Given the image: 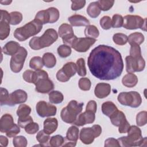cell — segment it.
<instances>
[{
  "instance_id": "cell-1",
  "label": "cell",
  "mask_w": 147,
  "mask_h": 147,
  "mask_svg": "<svg viewBox=\"0 0 147 147\" xmlns=\"http://www.w3.org/2000/svg\"><path fill=\"white\" fill-rule=\"evenodd\" d=\"M87 64L92 75L100 80L115 79L121 75L123 69L119 52L105 45H99L91 51Z\"/></svg>"
},
{
  "instance_id": "cell-2",
  "label": "cell",
  "mask_w": 147,
  "mask_h": 147,
  "mask_svg": "<svg viewBox=\"0 0 147 147\" xmlns=\"http://www.w3.org/2000/svg\"><path fill=\"white\" fill-rule=\"evenodd\" d=\"M120 146H146V137L142 138L141 129L137 126H130L127 131V136L118 139Z\"/></svg>"
},
{
  "instance_id": "cell-3",
  "label": "cell",
  "mask_w": 147,
  "mask_h": 147,
  "mask_svg": "<svg viewBox=\"0 0 147 147\" xmlns=\"http://www.w3.org/2000/svg\"><path fill=\"white\" fill-rule=\"evenodd\" d=\"M58 38L57 32L52 28L47 29L40 37H33L29 42L30 48L33 50H39L48 47L54 43Z\"/></svg>"
},
{
  "instance_id": "cell-4",
  "label": "cell",
  "mask_w": 147,
  "mask_h": 147,
  "mask_svg": "<svg viewBox=\"0 0 147 147\" xmlns=\"http://www.w3.org/2000/svg\"><path fill=\"white\" fill-rule=\"evenodd\" d=\"M42 28V24L38 20L34 19L24 26L17 28L14 32V36L18 41H24L38 33Z\"/></svg>"
},
{
  "instance_id": "cell-5",
  "label": "cell",
  "mask_w": 147,
  "mask_h": 147,
  "mask_svg": "<svg viewBox=\"0 0 147 147\" xmlns=\"http://www.w3.org/2000/svg\"><path fill=\"white\" fill-rule=\"evenodd\" d=\"M83 103H79L75 100H71L67 106L64 107L60 113L63 121L68 123H74L78 116L82 112Z\"/></svg>"
},
{
  "instance_id": "cell-6",
  "label": "cell",
  "mask_w": 147,
  "mask_h": 147,
  "mask_svg": "<svg viewBox=\"0 0 147 147\" xmlns=\"http://www.w3.org/2000/svg\"><path fill=\"white\" fill-rule=\"evenodd\" d=\"M117 99L121 105L133 108L139 107L142 102L140 94L136 91L122 92L119 94Z\"/></svg>"
},
{
  "instance_id": "cell-7",
  "label": "cell",
  "mask_w": 147,
  "mask_h": 147,
  "mask_svg": "<svg viewBox=\"0 0 147 147\" xmlns=\"http://www.w3.org/2000/svg\"><path fill=\"white\" fill-rule=\"evenodd\" d=\"M101 133V126L99 125H94L91 127H83L82 129L79 138L83 144L88 145L92 143L94 139L99 137Z\"/></svg>"
},
{
  "instance_id": "cell-8",
  "label": "cell",
  "mask_w": 147,
  "mask_h": 147,
  "mask_svg": "<svg viewBox=\"0 0 147 147\" xmlns=\"http://www.w3.org/2000/svg\"><path fill=\"white\" fill-rule=\"evenodd\" d=\"M123 18V26L126 29H136L140 28L146 31V18L137 15H126Z\"/></svg>"
},
{
  "instance_id": "cell-9",
  "label": "cell",
  "mask_w": 147,
  "mask_h": 147,
  "mask_svg": "<svg viewBox=\"0 0 147 147\" xmlns=\"http://www.w3.org/2000/svg\"><path fill=\"white\" fill-rule=\"evenodd\" d=\"M27 55L28 52L26 49L24 47H20L17 52L11 56L10 61V67L13 72L18 73L21 71Z\"/></svg>"
},
{
  "instance_id": "cell-10",
  "label": "cell",
  "mask_w": 147,
  "mask_h": 147,
  "mask_svg": "<svg viewBox=\"0 0 147 147\" xmlns=\"http://www.w3.org/2000/svg\"><path fill=\"white\" fill-rule=\"evenodd\" d=\"M126 70L128 73L141 72L145 67V61L142 56L134 58L131 56H127L125 58Z\"/></svg>"
},
{
  "instance_id": "cell-11",
  "label": "cell",
  "mask_w": 147,
  "mask_h": 147,
  "mask_svg": "<svg viewBox=\"0 0 147 147\" xmlns=\"http://www.w3.org/2000/svg\"><path fill=\"white\" fill-rule=\"evenodd\" d=\"M76 72V65L74 62H68L65 64L63 68L56 74L57 79L61 82L68 81Z\"/></svg>"
},
{
  "instance_id": "cell-12",
  "label": "cell",
  "mask_w": 147,
  "mask_h": 147,
  "mask_svg": "<svg viewBox=\"0 0 147 147\" xmlns=\"http://www.w3.org/2000/svg\"><path fill=\"white\" fill-rule=\"evenodd\" d=\"M58 33L59 36L62 38L64 44L69 47L71 46L75 39L77 38L74 33L72 26L68 24H61L59 28Z\"/></svg>"
},
{
  "instance_id": "cell-13",
  "label": "cell",
  "mask_w": 147,
  "mask_h": 147,
  "mask_svg": "<svg viewBox=\"0 0 147 147\" xmlns=\"http://www.w3.org/2000/svg\"><path fill=\"white\" fill-rule=\"evenodd\" d=\"M36 112L41 117H46L55 115L57 108L55 106L48 103L44 100L39 101L36 104Z\"/></svg>"
},
{
  "instance_id": "cell-14",
  "label": "cell",
  "mask_w": 147,
  "mask_h": 147,
  "mask_svg": "<svg viewBox=\"0 0 147 147\" xmlns=\"http://www.w3.org/2000/svg\"><path fill=\"white\" fill-rule=\"evenodd\" d=\"M10 14L6 10H1L0 19V39H6L10 34Z\"/></svg>"
},
{
  "instance_id": "cell-15",
  "label": "cell",
  "mask_w": 147,
  "mask_h": 147,
  "mask_svg": "<svg viewBox=\"0 0 147 147\" xmlns=\"http://www.w3.org/2000/svg\"><path fill=\"white\" fill-rule=\"evenodd\" d=\"M96 41V39L90 37L76 38L72 43L71 47L79 52H85Z\"/></svg>"
},
{
  "instance_id": "cell-16",
  "label": "cell",
  "mask_w": 147,
  "mask_h": 147,
  "mask_svg": "<svg viewBox=\"0 0 147 147\" xmlns=\"http://www.w3.org/2000/svg\"><path fill=\"white\" fill-rule=\"evenodd\" d=\"M34 84L36 86V91L39 93L46 94L54 88L53 83L49 79L48 76L37 78Z\"/></svg>"
},
{
  "instance_id": "cell-17",
  "label": "cell",
  "mask_w": 147,
  "mask_h": 147,
  "mask_svg": "<svg viewBox=\"0 0 147 147\" xmlns=\"http://www.w3.org/2000/svg\"><path fill=\"white\" fill-rule=\"evenodd\" d=\"M27 98V93L22 90L18 89L9 94L5 105L12 106L16 104L22 103L26 101Z\"/></svg>"
},
{
  "instance_id": "cell-18",
  "label": "cell",
  "mask_w": 147,
  "mask_h": 147,
  "mask_svg": "<svg viewBox=\"0 0 147 147\" xmlns=\"http://www.w3.org/2000/svg\"><path fill=\"white\" fill-rule=\"evenodd\" d=\"M95 119V113L90 111L86 110L78 116L76 121L74 122V124L78 126H82L87 123H93Z\"/></svg>"
},
{
  "instance_id": "cell-19",
  "label": "cell",
  "mask_w": 147,
  "mask_h": 147,
  "mask_svg": "<svg viewBox=\"0 0 147 147\" xmlns=\"http://www.w3.org/2000/svg\"><path fill=\"white\" fill-rule=\"evenodd\" d=\"M110 92L111 86L106 83H99L97 84L94 90L95 95L99 99L107 97Z\"/></svg>"
},
{
  "instance_id": "cell-20",
  "label": "cell",
  "mask_w": 147,
  "mask_h": 147,
  "mask_svg": "<svg viewBox=\"0 0 147 147\" xmlns=\"http://www.w3.org/2000/svg\"><path fill=\"white\" fill-rule=\"evenodd\" d=\"M13 117L9 114L3 115L0 120V131L2 133H6L14 125Z\"/></svg>"
},
{
  "instance_id": "cell-21",
  "label": "cell",
  "mask_w": 147,
  "mask_h": 147,
  "mask_svg": "<svg viewBox=\"0 0 147 147\" xmlns=\"http://www.w3.org/2000/svg\"><path fill=\"white\" fill-rule=\"evenodd\" d=\"M68 21L71 25L74 26H83L90 25L89 20L84 16L75 14L68 18Z\"/></svg>"
},
{
  "instance_id": "cell-22",
  "label": "cell",
  "mask_w": 147,
  "mask_h": 147,
  "mask_svg": "<svg viewBox=\"0 0 147 147\" xmlns=\"http://www.w3.org/2000/svg\"><path fill=\"white\" fill-rule=\"evenodd\" d=\"M58 126V121L55 118H48L44 122L43 130L48 134L54 133Z\"/></svg>"
},
{
  "instance_id": "cell-23",
  "label": "cell",
  "mask_w": 147,
  "mask_h": 147,
  "mask_svg": "<svg viewBox=\"0 0 147 147\" xmlns=\"http://www.w3.org/2000/svg\"><path fill=\"white\" fill-rule=\"evenodd\" d=\"M20 48V45L18 42L14 41H10L3 46L2 48V51L7 55L13 56L17 52Z\"/></svg>"
},
{
  "instance_id": "cell-24",
  "label": "cell",
  "mask_w": 147,
  "mask_h": 147,
  "mask_svg": "<svg viewBox=\"0 0 147 147\" xmlns=\"http://www.w3.org/2000/svg\"><path fill=\"white\" fill-rule=\"evenodd\" d=\"M122 84L127 87L131 88L137 85L138 83L137 76L133 73H128L122 79Z\"/></svg>"
},
{
  "instance_id": "cell-25",
  "label": "cell",
  "mask_w": 147,
  "mask_h": 147,
  "mask_svg": "<svg viewBox=\"0 0 147 147\" xmlns=\"http://www.w3.org/2000/svg\"><path fill=\"white\" fill-rule=\"evenodd\" d=\"M109 118L112 124L117 127H118L125 119H126L125 114L118 109L115 111Z\"/></svg>"
},
{
  "instance_id": "cell-26",
  "label": "cell",
  "mask_w": 147,
  "mask_h": 147,
  "mask_svg": "<svg viewBox=\"0 0 147 147\" xmlns=\"http://www.w3.org/2000/svg\"><path fill=\"white\" fill-rule=\"evenodd\" d=\"M144 36L140 32L133 33L127 37V42L130 44V45H140L144 41Z\"/></svg>"
},
{
  "instance_id": "cell-27",
  "label": "cell",
  "mask_w": 147,
  "mask_h": 147,
  "mask_svg": "<svg viewBox=\"0 0 147 147\" xmlns=\"http://www.w3.org/2000/svg\"><path fill=\"white\" fill-rule=\"evenodd\" d=\"M118 110L115 105L111 102L107 101L104 102L102 105V113L106 116L110 117L115 111Z\"/></svg>"
},
{
  "instance_id": "cell-28",
  "label": "cell",
  "mask_w": 147,
  "mask_h": 147,
  "mask_svg": "<svg viewBox=\"0 0 147 147\" xmlns=\"http://www.w3.org/2000/svg\"><path fill=\"white\" fill-rule=\"evenodd\" d=\"M42 61L44 65L49 68H53L56 64V59L55 55L50 52H47L42 56Z\"/></svg>"
},
{
  "instance_id": "cell-29",
  "label": "cell",
  "mask_w": 147,
  "mask_h": 147,
  "mask_svg": "<svg viewBox=\"0 0 147 147\" xmlns=\"http://www.w3.org/2000/svg\"><path fill=\"white\" fill-rule=\"evenodd\" d=\"M100 9L97 2H91L87 8V13L91 18H96L100 13Z\"/></svg>"
},
{
  "instance_id": "cell-30",
  "label": "cell",
  "mask_w": 147,
  "mask_h": 147,
  "mask_svg": "<svg viewBox=\"0 0 147 147\" xmlns=\"http://www.w3.org/2000/svg\"><path fill=\"white\" fill-rule=\"evenodd\" d=\"M64 99L63 94L59 91H52L49 93V102L53 104L61 103Z\"/></svg>"
},
{
  "instance_id": "cell-31",
  "label": "cell",
  "mask_w": 147,
  "mask_h": 147,
  "mask_svg": "<svg viewBox=\"0 0 147 147\" xmlns=\"http://www.w3.org/2000/svg\"><path fill=\"white\" fill-rule=\"evenodd\" d=\"M79 130L75 126L69 127L66 133V138L71 141H77L79 138Z\"/></svg>"
},
{
  "instance_id": "cell-32",
  "label": "cell",
  "mask_w": 147,
  "mask_h": 147,
  "mask_svg": "<svg viewBox=\"0 0 147 147\" xmlns=\"http://www.w3.org/2000/svg\"><path fill=\"white\" fill-rule=\"evenodd\" d=\"M84 34L86 37L92 38H97L99 35V32L98 28L93 25H89L86 26L84 30Z\"/></svg>"
},
{
  "instance_id": "cell-33",
  "label": "cell",
  "mask_w": 147,
  "mask_h": 147,
  "mask_svg": "<svg viewBox=\"0 0 147 147\" xmlns=\"http://www.w3.org/2000/svg\"><path fill=\"white\" fill-rule=\"evenodd\" d=\"M44 66V63L42 61V59L40 56L33 57L29 62V67L32 69L35 70H39L42 68Z\"/></svg>"
},
{
  "instance_id": "cell-34",
  "label": "cell",
  "mask_w": 147,
  "mask_h": 147,
  "mask_svg": "<svg viewBox=\"0 0 147 147\" xmlns=\"http://www.w3.org/2000/svg\"><path fill=\"white\" fill-rule=\"evenodd\" d=\"M31 112V108L27 105L22 104L20 105L17 110V114L18 118H24L29 115Z\"/></svg>"
},
{
  "instance_id": "cell-35",
  "label": "cell",
  "mask_w": 147,
  "mask_h": 147,
  "mask_svg": "<svg viewBox=\"0 0 147 147\" xmlns=\"http://www.w3.org/2000/svg\"><path fill=\"white\" fill-rule=\"evenodd\" d=\"M40 21L42 24H45L49 22V15L47 10H40L37 13L35 18Z\"/></svg>"
},
{
  "instance_id": "cell-36",
  "label": "cell",
  "mask_w": 147,
  "mask_h": 147,
  "mask_svg": "<svg viewBox=\"0 0 147 147\" xmlns=\"http://www.w3.org/2000/svg\"><path fill=\"white\" fill-rule=\"evenodd\" d=\"M76 72L80 76H84L86 75L87 71L85 66V61L83 58H79L76 61Z\"/></svg>"
},
{
  "instance_id": "cell-37",
  "label": "cell",
  "mask_w": 147,
  "mask_h": 147,
  "mask_svg": "<svg viewBox=\"0 0 147 147\" xmlns=\"http://www.w3.org/2000/svg\"><path fill=\"white\" fill-rule=\"evenodd\" d=\"M113 41L115 44L118 45H123L127 42V36L121 33H115L113 37Z\"/></svg>"
},
{
  "instance_id": "cell-38",
  "label": "cell",
  "mask_w": 147,
  "mask_h": 147,
  "mask_svg": "<svg viewBox=\"0 0 147 147\" xmlns=\"http://www.w3.org/2000/svg\"><path fill=\"white\" fill-rule=\"evenodd\" d=\"M49 15V22L53 24L56 22L59 18L60 14L58 9L54 7H51L47 9Z\"/></svg>"
},
{
  "instance_id": "cell-39",
  "label": "cell",
  "mask_w": 147,
  "mask_h": 147,
  "mask_svg": "<svg viewBox=\"0 0 147 147\" xmlns=\"http://www.w3.org/2000/svg\"><path fill=\"white\" fill-rule=\"evenodd\" d=\"M57 51L59 55L63 58L67 57L71 54V49L70 47L65 44L60 45L57 48Z\"/></svg>"
},
{
  "instance_id": "cell-40",
  "label": "cell",
  "mask_w": 147,
  "mask_h": 147,
  "mask_svg": "<svg viewBox=\"0 0 147 147\" xmlns=\"http://www.w3.org/2000/svg\"><path fill=\"white\" fill-rule=\"evenodd\" d=\"M10 24L16 25L20 24L22 20V14L19 11H12L10 13Z\"/></svg>"
},
{
  "instance_id": "cell-41",
  "label": "cell",
  "mask_w": 147,
  "mask_h": 147,
  "mask_svg": "<svg viewBox=\"0 0 147 147\" xmlns=\"http://www.w3.org/2000/svg\"><path fill=\"white\" fill-rule=\"evenodd\" d=\"M100 10L107 11L110 9L114 3L113 0H99L96 1Z\"/></svg>"
},
{
  "instance_id": "cell-42",
  "label": "cell",
  "mask_w": 147,
  "mask_h": 147,
  "mask_svg": "<svg viewBox=\"0 0 147 147\" xmlns=\"http://www.w3.org/2000/svg\"><path fill=\"white\" fill-rule=\"evenodd\" d=\"M64 142V138L60 135L52 136L49 140V145L53 147H59L63 145Z\"/></svg>"
},
{
  "instance_id": "cell-43",
  "label": "cell",
  "mask_w": 147,
  "mask_h": 147,
  "mask_svg": "<svg viewBox=\"0 0 147 147\" xmlns=\"http://www.w3.org/2000/svg\"><path fill=\"white\" fill-rule=\"evenodd\" d=\"M147 122V112L142 111L138 113L136 116V123L139 126H142L146 124Z\"/></svg>"
},
{
  "instance_id": "cell-44",
  "label": "cell",
  "mask_w": 147,
  "mask_h": 147,
  "mask_svg": "<svg viewBox=\"0 0 147 147\" xmlns=\"http://www.w3.org/2000/svg\"><path fill=\"white\" fill-rule=\"evenodd\" d=\"M13 144L15 147H25L27 145L28 141L24 136H18L14 137Z\"/></svg>"
},
{
  "instance_id": "cell-45",
  "label": "cell",
  "mask_w": 147,
  "mask_h": 147,
  "mask_svg": "<svg viewBox=\"0 0 147 147\" xmlns=\"http://www.w3.org/2000/svg\"><path fill=\"white\" fill-rule=\"evenodd\" d=\"M123 18L121 15L116 14L113 16L111 20V24L112 26L114 28H121L123 26Z\"/></svg>"
},
{
  "instance_id": "cell-46",
  "label": "cell",
  "mask_w": 147,
  "mask_h": 147,
  "mask_svg": "<svg viewBox=\"0 0 147 147\" xmlns=\"http://www.w3.org/2000/svg\"><path fill=\"white\" fill-rule=\"evenodd\" d=\"M79 87L80 89L83 91H88L91 86V83L90 80L87 78H80L79 80Z\"/></svg>"
},
{
  "instance_id": "cell-47",
  "label": "cell",
  "mask_w": 147,
  "mask_h": 147,
  "mask_svg": "<svg viewBox=\"0 0 147 147\" xmlns=\"http://www.w3.org/2000/svg\"><path fill=\"white\" fill-rule=\"evenodd\" d=\"M100 25L105 30H108L112 26L111 19L109 16H105L100 20Z\"/></svg>"
},
{
  "instance_id": "cell-48",
  "label": "cell",
  "mask_w": 147,
  "mask_h": 147,
  "mask_svg": "<svg viewBox=\"0 0 147 147\" xmlns=\"http://www.w3.org/2000/svg\"><path fill=\"white\" fill-rule=\"evenodd\" d=\"M49 138H50L49 134H48L47 133H46L44 130L40 131L36 136L37 140L38 141V142L40 144H41L42 145H43L44 144H47L48 142Z\"/></svg>"
},
{
  "instance_id": "cell-49",
  "label": "cell",
  "mask_w": 147,
  "mask_h": 147,
  "mask_svg": "<svg viewBox=\"0 0 147 147\" xmlns=\"http://www.w3.org/2000/svg\"><path fill=\"white\" fill-rule=\"evenodd\" d=\"M25 131L29 134H34L39 130V126L37 123L32 122L29 123L25 128Z\"/></svg>"
},
{
  "instance_id": "cell-50",
  "label": "cell",
  "mask_w": 147,
  "mask_h": 147,
  "mask_svg": "<svg viewBox=\"0 0 147 147\" xmlns=\"http://www.w3.org/2000/svg\"><path fill=\"white\" fill-rule=\"evenodd\" d=\"M23 79L25 81L29 83H33L34 79V71H33L30 69L26 70L23 75Z\"/></svg>"
},
{
  "instance_id": "cell-51",
  "label": "cell",
  "mask_w": 147,
  "mask_h": 147,
  "mask_svg": "<svg viewBox=\"0 0 147 147\" xmlns=\"http://www.w3.org/2000/svg\"><path fill=\"white\" fill-rule=\"evenodd\" d=\"M130 56L134 58H137L141 56V48L137 45H132L130 47Z\"/></svg>"
},
{
  "instance_id": "cell-52",
  "label": "cell",
  "mask_w": 147,
  "mask_h": 147,
  "mask_svg": "<svg viewBox=\"0 0 147 147\" xmlns=\"http://www.w3.org/2000/svg\"><path fill=\"white\" fill-rule=\"evenodd\" d=\"M32 122H33V118L30 115L24 118H18L17 121L18 126L22 128H25L29 123Z\"/></svg>"
},
{
  "instance_id": "cell-53",
  "label": "cell",
  "mask_w": 147,
  "mask_h": 147,
  "mask_svg": "<svg viewBox=\"0 0 147 147\" xmlns=\"http://www.w3.org/2000/svg\"><path fill=\"white\" fill-rule=\"evenodd\" d=\"M0 93H1V96H0V103L1 105H5L8 97H9V92L8 91L3 87L0 88Z\"/></svg>"
},
{
  "instance_id": "cell-54",
  "label": "cell",
  "mask_w": 147,
  "mask_h": 147,
  "mask_svg": "<svg viewBox=\"0 0 147 147\" xmlns=\"http://www.w3.org/2000/svg\"><path fill=\"white\" fill-rule=\"evenodd\" d=\"M20 132V126H18V125H17V124L14 123L13 127L6 133V134L8 137L11 138V137H15Z\"/></svg>"
},
{
  "instance_id": "cell-55",
  "label": "cell",
  "mask_w": 147,
  "mask_h": 147,
  "mask_svg": "<svg viewBox=\"0 0 147 147\" xmlns=\"http://www.w3.org/2000/svg\"><path fill=\"white\" fill-rule=\"evenodd\" d=\"M71 9L76 11L81 9L86 5V1H71Z\"/></svg>"
},
{
  "instance_id": "cell-56",
  "label": "cell",
  "mask_w": 147,
  "mask_h": 147,
  "mask_svg": "<svg viewBox=\"0 0 147 147\" xmlns=\"http://www.w3.org/2000/svg\"><path fill=\"white\" fill-rule=\"evenodd\" d=\"M105 147H119L120 145L118 140L114 138H109L105 141Z\"/></svg>"
},
{
  "instance_id": "cell-57",
  "label": "cell",
  "mask_w": 147,
  "mask_h": 147,
  "mask_svg": "<svg viewBox=\"0 0 147 147\" xmlns=\"http://www.w3.org/2000/svg\"><path fill=\"white\" fill-rule=\"evenodd\" d=\"M130 124L127 121V119H125L119 126H118V131L120 133H126L127 132L129 127H130Z\"/></svg>"
},
{
  "instance_id": "cell-58",
  "label": "cell",
  "mask_w": 147,
  "mask_h": 147,
  "mask_svg": "<svg viewBox=\"0 0 147 147\" xmlns=\"http://www.w3.org/2000/svg\"><path fill=\"white\" fill-rule=\"evenodd\" d=\"M96 109H97V104L95 100H91L87 103L86 110L92 111L95 114V113L96 112Z\"/></svg>"
},
{
  "instance_id": "cell-59",
  "label": "cell",
  "mask_w": 147,
  "mask_h": 147,
  "mask_svg": "<svg viewBox=\"0 0 147 147\" xmlns=\"http://www.w3.org/2000/svg\"><path fill=\"white\" fill-rule=\"evenodd\" d=\"M0 144L2 146H7L8 145V139L4 136H0Z\"/></svg>"
},
{
  "instance_id": "cell-60",
  "label": "cell",
  "mask_w": 147,
  "mask_h": 147,
  "mask_svg": "<svg viewBox=\"0 0 147 147\" xmlns=\"http://www.w3.org/2000/svg\"><path fill=\"white\" fill-rule=\"evenodd\" d=\"M76 144V141H71V142H67V144L63 145V146H75Z\"/></svg>"
},
{
  "instance_id": "cell-61",
  "label": "cell",
  "mask_w": 147,
  "mask_h": 147,
  "mask_svg": "<svg viewBox=\"0 0 147 147\" xmlns=\"http://www.w3.org/2000/svg\"><path fill=\"white\" fill-rule=\"evenodd\" d=\"M12 2L11 1H1V3L3 4V5H8L9 4H10Z\"/></svg>"
}]
</instances>
